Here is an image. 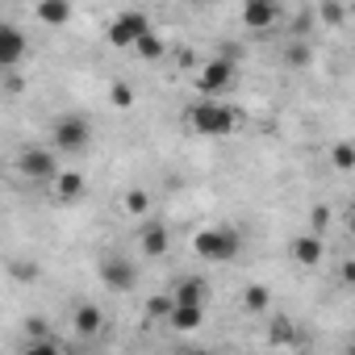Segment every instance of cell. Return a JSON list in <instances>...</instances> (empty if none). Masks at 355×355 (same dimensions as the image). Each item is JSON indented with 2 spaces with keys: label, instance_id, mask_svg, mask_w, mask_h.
Returning a JSON list of instances; mask_svg holds the SVG:
<instances>
[{
  "label": "cell",
  "instance_id": "obj_23",
  "mask_svg": "<svg viewBox=\"0 0 355 355\" xmlns=\"http://www.w3.org/2000/svg\"><path fill=\"white\" fill-rule=\"evenodd\" d=\"M318 13H322V26H338L343 21V5H338V0H322Z\"/></svg>",
  "mask_w": 355,
  "mask_h": 355
},
{
  "label": "cell",
  "instance_id": "obj_12",
  "mask_svg": "<svg viewBox=\"0 0 355 355\" xmlns=\"http://www.w3.org/2000/svg\"><path fill=\"white\" fill-rule=\"evenodd\" d=\"M138 251H142L146 259H159V255H167V226H159V222H146V226H142V234H138Z\"/></svg>",
  "mask_w": 355,
  "mask_h": 355
},
{
  "label": "cell",
  "instance_id": "obj_21",
  "mask_svg": "<svg viewBox=\"0 0 355 355\" xmlns=\"http://www.w3.org/2000/svg\"><path fill=\"white\" fill-rule=\"evenodd\" d=\"M330 163H334L338 171H351V167H355V142H334V146H330Z\"/></svg>",
  "mask_w": 355,
  "mask_h": 355
},
{
  "label": "cell",
  "instance_id": "obj_14",
  "mask_svg": "<svg viewBox=\"0 0 355 355\" xmlns=\"http://www.w3.org/2000/svg\"><path fill=\"white\" fill-rule=\"evenodd\" d=\"M71 322H76V330H80L84 338H92V334L105 330V313H101V305H80V309L71 313Z\"/></svg>",
  "mask_w": 355,
  "mask_h": 355
},
{
  "label": "cell",
  "instance_id": "obj_9",
  "mask_svg": "<svg viewBox=\"0 0 355 355\" xmlns=\"http://www.w3.org/2000/svg\"><path fill=\"white\" fill-rule=\"evenodd\" d=\"M34 17L46 26V30H63L71 21V0H38L34 5Z\"/></svg>",
  "mask_w": 355,
  "mask_h": 355
},
{
  "label": "cell",
  "instance_id": "obj_8",
  "mask_svg": "<svg viewBox=\"0 0 355 355\" xmlns=\"http://www.w3.org/2000/svg\"><path fill=\"white\" fill-rule=\"evenodd\" d=\"M17 167L30 175V180H55V155L51 150H26L21 159H17Z\"/></svg>",
  "mask_w": 355,
  "mask_h": 355
},
{
  "label": "cell",
  "instance_id": "obj_25",
  "mask_svg": "<svg viewBox=\"0 0 355 355\" xmlns=\"http://www.w3.org/2000/svg\"><path fill=\"white\" fill-rule=\"evenodd\" d=\"M347 230L355 234V205H351V214H347Z\"/></svg>",
  "mask_w": 355,
  "mask_h": 355
},
{
  "label": "cell",
  "instance_id": "obj_24",
  "mask_svg": "<svg viewBox=\"0 0 355 355\" xmlns=\"http://www.w3.org/2000/svg\"><path fill=\"white\" fill-rule=\"evenodd\" d=\"M288 63H293V67H305V63H309V51H305V46H288Z\"/></svg>",
  "mask_w": 355,
  "mask_h": 355
},
{
  "label": "cell",
  "instance_id": "obj_5",
  "mask_svg": "<svg viewBox=\"0 0 355 355\" xmlns=\"http://www.w3.org/2000/svg\"><path fill=\"white\" fill-rule=\"evenodd\" d=\"M197 88H201V96H226L230 88H234V63L230 59H209L201 71H197Z\"/></svg>",
  "mask_w": 355,
  "mask_h": 355
},
{
  "label": "cell",
  "instance_id": "obj_10",
  "mask_svg": "<svg viewBox=\"0 0 355 355\" xmlns=\"http://www.w3.org/2000/svg\"><path fill=\"white\" fill-rule=\"evenodd\" d=\"M322 255H326V243H322V234H297L293 239V259L297 263H305V268H318L322 263Z\"/></svg>",
  "mask_w": 355,
  "mask_h": 355
},
{
  "label": "cell",
  "instance_id": "obj_22",
  "mask_svg": "<svg viewBox=\"0 0 355 355\" xmlns=\"http://www.w3.org/2000/svg\"><path fill=\"white\" fill-rule=\"evenodd\" d=\"M309 230L313 234H326L330 230V205H313L309 209Z\"/></svg>",
  "mask_w": 355,
  "mask_h": 355
},
{
  "label": "cell",
  "instance_id": "obj_16",
  "mask_svg": "<svg viewBox=\"0 0 355 355\" xmlns=\"http://www.w3.org/2000/svg\"><path fill=\"white\" fill-rule=\"evenodd\" d=\"M205 288H209L205 280H197V276H184L180 284L171 288V297H175V301H193V305H205V297H209Z\"/></svg>",
  "mask_w": 355,
  "mask_h": 355
},
{
  "label": "cell",
  "instance_id": "obj_3",
  "mask_svg": "<svg viewBox=\"0 0 355 355\" xmlns=\"http://www.w3.org/2000/svg\"><path fill=\"white\" fill-rule=\"evenodd\" d=\"M155 26H150V17L146 13H138V9H125V13H117L113 21H109V46H117V51H134L138 46V38H146Z\"/></svg>",
  "mask_w": 355,
  "mask_h": 355
},
{
  "label": "cell",
  "instance_id": "obj_7",
  "mask_svg": "<svg viewBox=\"0 0 355 355\" xmlns=\"http://www.w3.org/2000/svg\"><path fill=\"white\" fill-rule=\"evenodd\" d=\"M276 17H280L276 0H247V5H243V26L247 30H272Z\"/></svg>",
  "mask_w": 355,
  "mask_h": 355
},
{
  "label": "cell",
  "instance_id": "obj_15",
  "mask_svg": "<svg viewBox=\"0 0 355 355\" xmlns=\"http://www.w3.org/2000/svg\"><path fill=\"white\" fill-rule=\"evenodd\" d=\"M51 184H55V197L59 201H80L84 197V175L80 171H59Z\"/></svg>",
  "mask_w": 355,
  "mask_h": 355
},
{
  "label": "cell",
  "instance_id": "obj_19",
  "mask_svg": "<svg viewBox=\"0 0 355 355\" xmlns=\"http://www.w3.org/2000/svg\"><path fill=\"white\" fill-rule=\"evenodd\" d=\"M243 305H247L251 313H268V305H272V293H268L263 284H247V288H243Z\"/></svg>",
  "mask_w": 355,
  "mask_h": 355
},
{
  "label": "cell",
  "instance_id": "obj_17",
  "mask_svg": "<svg viewBox=\"0 0 355 355\" xmlns=\"http://www.w3.org/2000/svg\"><path fill=\"white\" fill-rule=\"evenodd\" d=\"M121 209H125L130 218H146V214H150V193H146V189H130V193L121 197Z\"/></svg>",
  "mask_w": 355,
  "mask_h": 355
},
{
  "label": "cell",
  "instance_id": "obj_6",
  "mask_svg": "<svg viewBox=\"0 0 355 355\" xmlns=\"http://www.w3.org/2000/svg\"><path fill=\"white\" fill-rule=\"evenodd\" d=\"M96 272H101V284L113 288V293H130L138 284V263L125 259V255H105Z\"/></svg>",
  "mask_w": 355,
  "mask_h": 355
},
{
  "label": "cell",
  "instance_id": "obj_1",
  "mask_svg": "<svg viewBox=\"0 0 355 355\" xmlns=\"http://www.w3.org/2000/svg\"><path fill=\"white\" fill-rule=\"evenodd\" d=\"M189 125L205 138H226L239 130V109H230L222 96H205L201 105L189 109Z\"/></svg>",
  "mask_w": 355,
  "mask_h": 355
},
{
  "label": "cell",
  "instance_id": "obj_4",
  "mask_svg": "<svg viewBox=\"0 0 355 355\" xmlns=\"http://www.w3.org/2000/svg\"><path fill=\"white\" fill-rule=\"evenodd\" d=\"M51 142H55L59 155H80V150L92 142V125H88L80 113H67V117H59V121L51 125Z\"/></svg>",
  "mask_w": 355,
  "mask_h": 355
},
{
  "label": "cell",
  "instance_id": "obj_18",
  "mask_svg": "<svg viewBox=\"0 0 355 355\" xmlns=\"http://www.w3.org/2000/svg\"><path fill=\"white\" fill-rule=\"evenodd\" d=\"M163 51H167V46H163V38H159L155 30H150L146 38H138V46H134V55H138L142 63H155V59H163Z\"/></svg>",
  "mask_w": 355,
  "mask_h": 355
},
{
  "label": "cell",
  "instance_id": "obj_2",
  "mask_svg": "<svg viewBox=\"0 0 355 355\" xmlns=\"http://www.w3.org/2000/svg\"><path fill=\"white\" fill-rule=\"evenodd\" d=\"M239 247H243V239H239V230H230V226H205V230H197V239H193V251H197L201 259H209V263L234 259Z\"/></svg>",
  "mask_w": 355,
  "mask_h": 355
},
{
  "label": "cell",
  "instance_id": "obj_13",
  "mask_svg": "<svg viewBox=\"0 0 355 355\" xmlns=\"http://www.w3.org/2000/svg\"><path fill=\"white\" fill-rule=\"evenodd\" d=\"M167 322H171L175 330H197V326L205 322V305H193V301H175V305H171V313H167Z\"/></svg>",
  "mask_w": 355,
  "mask_h": 355
},
{
  "label": "cell",
  "instance_id": "obj_20",
  "mask_svg": "<svg viewBox=\"0 0 355 355\" xmlns=\"http://www.w3.org/2000/svg\"><path fill=\"white\" fill-rule=\"evenodd\" d=\"M109 105H113V109H121V113H125V109H134V88H130V84H121V80H113V84H109Z\"/></svg>",
  "mask_w": 355,
  "mask_h": 355
},
{
  "label": "cell",
  "instance_id": "obj_11",
  "mask_svg": "<svg viewBox=\"0 0 355 355\" xmlns=\"http://www.w3.org/2000/svg\"><path fill=\"white\" fill-rule=\"evenodd\" d=\"M21 59H26V34L17 26H5V30H0V63L17 67Z\"/></svg>",
  "mask_w": 355,
  "mask_h": 355
}]
</instances>
